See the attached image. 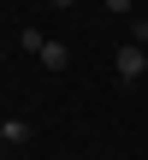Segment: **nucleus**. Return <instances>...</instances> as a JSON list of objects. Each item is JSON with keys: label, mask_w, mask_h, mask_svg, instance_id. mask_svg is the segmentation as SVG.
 I'll use <instances>...</instances> for the list:
<instances>
[{"label": "nucleus", "mask_w": 148, "mask_h": 160, "mask_svg": "<svg viewBox=\"0 0 148 160\" xmlns=\"http://www.w3.org/2000/svg\"><path fill=\"white\" fill-rule=\"evenodd\" d=\"M113 71H119L125 83H136V77L148 71V48H136V42H131V48H119V53H113Z\"/></svg>", "instance_id": "f257e3e1"}, {"label": "nucleus", "mask_w": 148, "mask_h": 160, "mask_svg": "<svg viewBox=\"0 0 148 160\" xmlns=\"http://www.w3.org/2000/svg\"><path fill=\"white\" fill-rule=\"evenodd\" d=\"M36 59H42L47 71H65V65H71V48H65V42H42V53H36Z\"/></svg>", "instance_id": "f03ea898"}, {"label": "nucleus", "mask_w": 148, "mask_h": 160, "mask_svg": "<svg viewBox=\"0 0 148 160\" xmlns=\"http://www.w3.org/2000/svg\"><path fill=\"white\" fill-rule=\"evenodd\" d=\"M0 137H6V142H24V137H30V125H24V119H6V125H0Z\"/></svg>", "instance_id": "7ed1b4c3"}, {"label": "nucleus", "mask_w": 148, "mask_h": 160, "mask_svg": "<svg viewBox=\"0 0 148 160\" xmlns=\"http://www.w3.org/2000/svg\"><path fill=\"white\" fill-rule=\"evenodd\" d=\"M107 6H113V12H131V6H136V0H107Z\"/></svg>", "instance_id": "20e7f679"}, {"label": "nucleus", "mask_w": 148, "mask_h": 160, "mask_svg": "<svg viewBox=\"0 0 148 160\" xmlns=\"http://www.w3.org/2000/svg\"><path fill=\"white\" fill-rule=\"evenodd\" d=\"M47 6H59V12H65V6H77V0H47Z\"/></svg>", "instance_id": "39448f33"}, {"label": "nucleus", "mask_w": 148, "mask_h": 160, "mask_svg": "<svg viewBox=\"0 0 148 160\" xmlns=\"http://www.w3.org/2000/svg\"><path fill=\"white\" fill-rule=\"evenodd\" d=\"M0 142H6V137H0Z\"/></svg>", "instance_id": "423d86ee"}]
</instances>
